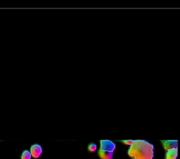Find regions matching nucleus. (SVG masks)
<instances>
[{"label":"nucleus","instance_id":"nucleus-1","mask_svg":"<svg viewBox=\"0 0 180 159\" xmlns=\"http://www.w3.org/2000/svg\"><path fill=\"white\" fill-rule=\"evenodd\" d=\"M128 154L133 159H153V146L144 140L133 141Z\"/></svg>","mask_w":180,"mask_h":159},{"label":"nucleus","instance_id":"nucleus-2","mask_svg":"<svg viewBox=\"0 0 180 159\" xmlns=\"http://www.w3.org/2000/svg\"><path fill=\"white\" fill-rule=\"evenodd\" d=\"M115 149H116V145L113 142L110 140L101 141L100 150H101V151L113 152Z\"/></svg>","mask_w":180,"mask_h":159},{"label":"nucleus","instance_id":"nucleus-3","mask_svg":"<svg viewBox=\"0 0 180 159\" xmlns=\"http://www.w3.org/2000/svg\"><path fill=\"white\" fill-rule=\"evenodd\" d=\"M42 152V147L39 145H32L31 147V149H30V154H31V156H33L34 158H38L39 156L41 155Z\"/></svg>","mask_w":180,"mask_h":159},{"label":"nucleus","instance_id":"nucleus-4","mask_svg":"<svg viewBox=\"0 0 180 159\" xmlns=\"http://www.w3.org/2000/svg\"><path fill=\"white\" fill-rule=\"evenodd\" d=\"M162 142L164 146V148L166 150H169L171 149H177L178 142L177 140H166L162 141Z\"/></svg>","mask_w":180,"mask_h":159},{"label":"nucleus","instance_id":"nucleus-5","mask_svg":"<svg viewBox=\"0 0 180 159\" xmlns=\"http://www.w3.org/2000/svg\"><path fill=\"white\" fill-rule=\"evenodd\" d=\"M99 155L101 159H112L113 156V152L99 150Z\"/></svg>","mask_w":180,"mask_h":159},{"label":"nucleus","instance_id":"nucleus-6","mask_svg":"<svg viewBox=\"0 0 180 159\" xmlns=\"http://www.w3.org/2000/svg\"><path fill=\"white\" fill-rule=\"evenodd\" d=\"M178 154L177 149H169L166 155V159H176Z\"/></svg>","mask_w":180,"mask_h":159},{"label":"nucleus","instance_id":"nucleus-7","mask_svg":"<svg viewBox=\"0 0 180 159\" xmlns=\"http://www.w3.org/2000/svg\"><path fill=\"white\" fill-rule=\"evenodd\" d=\"M31 158V154L30 151H28V150H25L23 152L22 156H21V159H30Z\"/></svg>","mask_w":180,"mask_h":159},{"label":"nucleus","instance_id":"nucleus-8","mask_svg":"<svg viewBox=\"0 0 180 159\" xmlns=\"http://www.w3.org/2000/svg\"><path fill=\"white\" fill-rule=\"evenodd\" d=\"M97 149V145H94V144H91L89 146V150H90V151H94L95 150Z\"/></svg>","mask_w":180,"mask_h":159},{"label":"nucleus","instance_id":"nucleus-9","mask_svg":"<svg viewBox=\"0 0 180 159\" xmlns=\"http://www.w3.org/2000/svg\"><path fill=\"white\" fill-rule=\"evenodd\" d=\"M134 140H124L123 141V143H125V145H132V144L133 143Z\"/></svg>","mask_w":180,"mask_h":159}]
</instances>
